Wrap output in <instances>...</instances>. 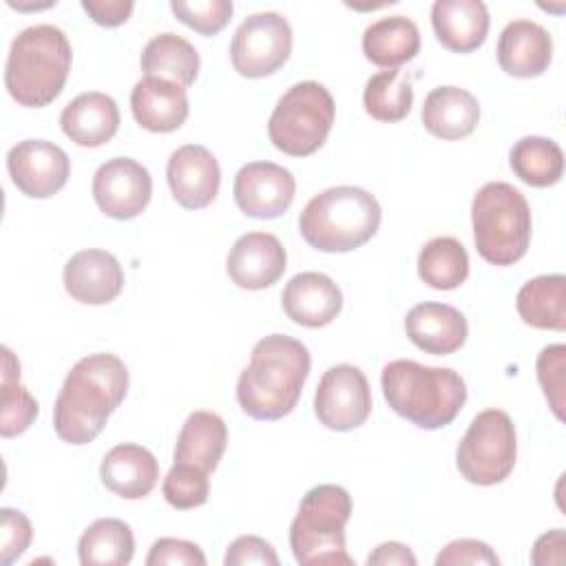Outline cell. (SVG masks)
I'll list each match as a JSON object with an SVG mask.
<instances>
[{"label":"cell","mask_w":566,"mask_h":566,"mask_svg":"<svg viewBox=\"0 0 566 566\" xmlns=\"http://www.w3.org/2000/svg\"><path fill=\"white\" fill-rule=\"evenodd\" d=\"M566 533L564 528H553L548 533H544L542 537H537L533 553H531V562L535 566H548V564H564L566 559Z\"/></svg>","instance_id":"cell-43"},{"label":"cell","mask_w":566,"mask_h":566,"mask_svg":"<svg viewBox=\"0 0 566 566\" xmlns=\"http://www.w3.org/2000/svg\"><path fill=\"white\" fill-rule=\"evenodd\" d=\"M135 553L130 526L117 517L95 520L77 542L82 566H126Z\"/></svg>","instance_id":"cell-30"},{"label":"cell","mask_w":566,"mask_h":566,"mask_svg":"<svg viewBox=\"0 0 566 566\" xmlns=\"http://www.w3.org/2000/svg\"><path fill=\"white\" fill-rule=\"evenodd\" d=\"M7 170L22 195L31 199H46L66 186L71 159L53 142L24 139L7 153Z\"/></svg>","instance_id":"cell-12"},{"label":"cell","mask_w":566,"mask_h":566,"mask_svg":"<svg viewBox=\"0 0 566 566\" xmlns=\"http://www.w3.org/2000/svg\"><path fill=\"white\" fill-rule=\"evenodd\" d=\"M334 115V97L323 84L298 82L281 95L270 115V142L285 155L307 157L325 144Z\"/></svg>","instance_id":"cell-8"},{"label":"cell","mask_w":566,"mask_h":566,"mask_svg":"<svg viewBox=\"0 0 566 566\" xmlns=\"http://www.w3.org/2000/svg\"><path fill=\"white\" fill-rule=\"evenodd\" d=\"M314 413L332 431H352L371 413V391L356 365L329 367L314 394Z\"/></svg>","instance_id":"cell-11"},{"label":"cell","mask_w":566,"mask_h":566,"mask_svg":"<svg viewBox=\"0 0 566 566\" xmlns=\"http://www.w3.org/2000/svg\"><path fill=\"white\" fill-rule=\"evenodd\" d=\"M142 71L146 77H159L179 86H190L199 75L197 49L177 33H159L150 38L142 51Z\"/></svg>","instance_id":"cell-29"},{"label":"cell","mask_w":566,"mask_h":566,"mask_svg":"<svg viewBox=\"0 0 566 566\" xmlns=\"http://www.w3.org/2000/svg\"><path fill=\"white\" fill-rule=\"evenodd\" d=\"M285 268V248L270 232H248L239 237L226 259V272L241 290H265L283 276Z\"/></svg>","instance_id":"cell-16"},{"label":"cell","mask_w":566,"mask_h":566,"mask_svg":"<svg viewBox=\"0 0 566 566\" xmlns=\"http://www.w3.org/2000/svg\"><path fill=\"white\" fill-rule=\"evenodd\" d=\"M60 126L62 133L77 146H104L119 128L117 102L99 91L82 93L64 106L60 115Z\"/></svg>","instance_id":"cell-22"},{"label":"cell","mask_w":566,"mask_h":566,"mask_svg":"<svg viewBox=\"0 0 566 566\" xmlns=\"http://www.w3.org/2000/svg\"><path fill=\"white\" fill-rule=\"evenodd\" d=\"M128 391V369L115 354H88L64 378L53 407V429L69 444H88Z\"/></svg>","instance_id":"cell-1"},{"label":"cell","mask_w":566,"mask_h":566,"mask_svg":"<svg viewBox=\"0 0 566 566\" xmlns=\"http://www.w3.org/2000/svg\"><path fill=\"white\" fill-rule=\"evenodd\" d=\"M473 241L491 265H513L531 243V208L526 197L506 181L484 184L471 203Z\"/></svg>","instance_id":"cell-7"},{"label":"cell","mask_w":566,"mask_h":566,"mask_svg":"<svg viewBox=\"0 0 566 566\" xmlns=\"http://www.w3.org/2000/svg\"><path fill=\"white\" fill-rule=\"evenodd\" d=\"M93 197L106 217L133 219L146 210L153 197L150 172L130 157H113L95 170Z\"/></svg>","instance_id":"cell-13"},{"label":"cell","mask_w":566,"mask_h":566,"mask_svg":"<svg viewBox=\"0 0 566 566\" xmlns=\"http://www.w3.org/2000/svg\"><path fill=\"white\" fill-rule=\"evenodd\" d=\"M71 62V42L62 29L53 24L27 27L11 42L4 86L20 106L42 108L62 93Z\"/></svg>","instance_id":"cell-4"},{"label":"cell","mask_w":566,"mask_h":566,"mask_svg":"<svg viewBox=\"0 0 566 566\" xmlns=\"http://www.w3.org/2000/svg\"><path fill=\"white\" fill-rule=\"evenodd\" d=\"M369 566H416L418 559L409 546L400 542H382L367 557Z\"/></svg>","instance_id":"cell-44"},{"label":"cell","mask_w":566,"mask_h":566,"mask_svg":"<svg viewBox=\"0 0 566 566\" xmlns=\"http://www.w3.org/2000/svg\"><path fill=\"white\" fill-rule=\"evenodd\" d=\"M170 9L179 22L195 29L201 35L219 33L232 18V2L228 0H172Z\"/></svg>","instance_id":"cell-36"},{"label":"cell","mask_w":566,"mask_h":566,"mask_svg":"<svg viewBox=\"0 0 566 566\" xmlns=\"http://www.w3.org/2000/svg\"><path fill=\"white\" fill-rule=\"evenodd\" d=\"M226 444L228 427L223 418L212 411H192L177 436L172 460L199 467L210 473L217 469Z\"/></svg>","instance_id":"cell-26"},{"label":"cell","mask_w":566,"mask_h":566,"mask_svg":"<svg viewBox=\"0 0 566 566\" xmlns=\"http://www.w3.org/2000/svg\"><path fill=\"white\" fill-rule=\"evenodd\" d=\"M511 170L533 188H548L564 175V153L557 142L528 135L515 142L509 155Z\"/></svg>","instance_id":"cell-31"},{"label":"cell","mask_w":566,"mask_h":566,"mask_svg":"<svg viewBox=\"0 0 566 566\" xmlns=\"http://www.w3.org/2000/svg\"><path fill=\"white\" fill-rule=\"evenodd\" d=\"M130 0H82V9L88 13V18L99 27H119L124 24L133 13Z\"/></svg>","instance_id":"cell-42"},{"label":"cell","mask_w":566,"mask_h":566,"mask_svg":"<svg viewBox=\"0 0 566 566\" xmlns=\"http://www.w3.org/2000/svg\"><path fill=\"white\" fill-rule=\"evenodd\" d=\"M161 493L172 509L188 511L208 502L210 480L208 473L192 464L175 462L164 478Z\"/></svg>","instance_id":"cell-34"},{"label":"cell","mask_w":566,"mask_h":566,"mask_svg":"<svg viewBox=\"0 0 566 566\" xmlns=\"http://www.w3.org/2000/svg\"><path fill=\"white\" fill-rule=\"evenodd\" d=\"M99 478L115 495L124 500H142L159 480V462L146 447L124 442L104 455Z\"/></svg>","instance_id":"cell-24"},{"label":"cell","mask_w":566,"mask_h":566,"mask_svg":"<svg viewBox=\"0 0 566 566\" xmlns=\"http://www.w3.org/2000/svg\"><path fill=\"white\" fill-rule=\"evenodd\" d=\"M130 111L142 128L172 133L188 119L190 104L184 86L159 77H144L130 91Z\"/></svg>","instance_id":"cell-21"},{"label":"cell","mask_w":566,"mask_h":566,"mask_svg":"<svg viewBox=\"0 0 566 566\" xmlns=\"http://www.w3.org/2000/svg\"><path fill=\"white\" fill-rule=\"evenodd\" d=\"M292 53V27L274 11L248 15L232 35L230 60L243 77H265L276 73Z\"/></svg>","instance_id":"cell-10"},{"label":"cell","mask_w":566,"mask_h":566,"mask_svg":"<svg viewBox=\"0 0 566 566\" xmlns=\"http://www.w3.org/2000/svg\"><path fill=\"white\" fill-rule=\"evenodd\" d=\"M380 385L387 405L420 429L451 424L467 402V385L449 367L391 360L382 367Z\"/></svg>","instance_id":"cell-3"},{"label":"cell","mask_w":566,"mask_h":566,"mask_svg":"<svg viewBox=\"0 0 566 566\" xmlns=\"http://www.w3.org/2000/svg\"><path fill=\"white\" fill-rule=\"evenodd\" d=\"M206 566V555L203 551L186 539H175V537H159L146 557V566Z\"/></svg>","instance_id":"cell-39"},{"label":"cell","mask_w":566,"mask_h":566,"mask_svg":"<svg viewBox=\"0 0 566 566\" xmlns=\"http://www.w3.org/2000/svg\"><path fill=\"white\" fill-rule=\"evenodd\" d=\"M38 418V400L20 385V378H2L0 436L13 438L24 433Z\"/></svg>","instance_id":"cell-35"},{"label":"cell","mask_w":566,"mask_h":566,"mask_svg":"<svg viewBox=\"0 0 566 566\" xmlns=\"http://www.w3.org/2000/svg\"><path fill=\"white\" fill-rule=\"evenodd\" d=\"M480 122L478 99L460 86H438L422 104L424 128L440 139L469 137Z\"/></svg>","instance_id":"cell-25"},{"label":"cell","mask_w":566,"mask_h":566,"mask_svg":"<svg viewBox=\"0 0 566 566\" xmlns=\"http://www.w3.org/2000/svg\"><path fill=\"white\" fill-rule=\"evenodd\" d=\"M537 380L544 389L548 407L553 413L564 420V385H566V345L555 343L546 345L537 354Z\"/></svg>","instance_id":"cell-37"},{"label":"cell","mask_w":566,"mask_h":566,"mask_svg":"<svg viewBox=\"0 0 566 566\" xmlns=\"http://www.w3.org/2000/svg\"><path fill=\"white\" fill-rule=\"evenodd\" d=\"M294 175L272 161H250L239 168L232 186L239 210L252 219H276L294 201Z\"/></svg>","instance_id":"cell-14"},{"label":"cell","mask_w":566,"mask_h":566,"mask_svg":"<svg viewBox=\"0 0 566 566\" xmlns=\"http://www.w3.org/2000/svg\"><path fill=\"white\" fill-rule=\"evenodd\" d=\"M166 179L175 201L181 208L201 210L217 199L221 170L219 161L206 146L186 144L170 155Z\"/></svg>","instance_id":"cell-15"},{"label":"cell","mask_w":566,"mask_h":566,"mask_svg":"<svg viewBox=\"0 0 566 566\" xmlns=\"http://www.w3.org/2000/svg\"><path fill=\"white\" fill-rule=\"evenodd\" d=\"M420 51V31L407 15H387L371 22L363 33L365 57L385 69H396Z\"/></svg>","instance_id":"cell-27"},{"label":"cell","mask_w":566,"mask_h":566,"mask_svg":"<svg viewBox=\"0 0 566 566\" xmlns=\"http://www.w3.org/2000/svg\"><path fill=\"white\" fill-rule=\"evenodd\" d=\"M307 347L285 334H270L252 347L237 380L239 407L254 420H279L296 407L310 374Z\"/></svg>","instance_id":"cell-2"},{"label":"cell","mask_w":566,"mask_h":566,"mask_svg":"<svg viewBox=\"0 0 566 566\" xmlns=\"http://www.w3.org/2000/svg\"><path fill=\"white\" fill-rule=\"evenodd\" d=\"M413 104V88L407 71L387 69L371 75L363 91V106L367 115L378 122H400L409 115Z\"/></svg>","instance_id":"cell-33"},{"label":"cell","mask_w":566,"mask_h":566,"mask_svg":"<svg viewBox=\"0 0 566 566\" xmlns=\"http://www.w3.org/2000/svg\"><path fill=\"white\" fill-rule=\"evenodd\" d=\"M405 332L418 349L433 356H447L464 345L469 325L460 310L447 303L427 301L407 312Z\"/></svg>","instance_id":"cell-19"},{"label":"cell","mask_w":566,"mask_h":566,"mask_svg":"<svg viewBox=\"0 0 566 566\" xmlns=\"http://www.w3.org/2000/svg\"><path fill=\"white\" fill-rule=\"evenodd\" d=\"M517 458V433L511 416L502 409L480 411L455 449L460 475L478 486L504 482Z\"/></svg>","instance_id":"cell-9"},{"label":"cell","mask_w":566,"mask_h":566,"mask_svg":"<svg viewBox=\"0 0 566 566\" xmlns=\"http://www.w3.org/2000/svg\"><path fill=\"white\" fill-rule=\"evenodd\" d=\"M352 517V497L338 484L312 486L290 524V548L303 566H354L345 548V524Z\"/></svg>","instance_id":"cell-6"},{"label":"cell","mask_w":566,"mask_h":566,"mask_svg":"<svg viewBox=\"0 0 566 566\" xmlns=\"http://www.w3.org/2000/svg\"><path fill=\"white\" fill-rule=\"evenodd\" d=\"M553 60L551 33L533 20L509 22L497 40V62L506 75L537 77Z\"/></svg>","instance_id":"cell-20"},{"label":"cell","mask_w":566,"mask_h":566,"mask_svg":"<svg viewBox=\"0 0 566 566\" xmlns=\"http://www.w3.org/2000/svg\"><path fill=\"white\" fill-rule=\"evenodd\" d=\"M283 312L303 327L329 325L343 307L340 287L323 272H301L292 276L281 294Z\"/></svg>","instance_id":"cell-18"},{"label":"cell","mask_w":566,"mask_h":566,"mask_svg":"<svg viewBox=\"0 0 566 566\" xmlns=\"http://www.w3.org/2000/svg\"><path fill=\"white\" fill-rule=\"evenodd\" d=\"M489 9L482 0H436L431 24L438 42L453 53L480 49L489 33Z\"/></svg>","instance_id":"cell-23"},{"label":"cell","mask_w":566,"mask_h":566,"mask_svg":"<svg viewBox=\"0 0 566 566\" xmlns=\"http://www.w3.org/2000/svg\"><path fill=\"white\" fill-rule=\"evenodd\" d=\"M520 318L537 329H566V276L542 274L526 281L515 298Z\"/></svg>","instance_id":"cell-28"},{"label":"cell","mask_w":566,"mask_h":566,"mask_svg":"<svg viewBox=\"0 0 566 566\" xmlns=\"http://www.w3.org/2000/svg\"><path fill=\"white\" fill-rule=\"evenodd\" d=\"M418 274L433 290H455L469 276V254L458 239L436 237L418 254Z\"/></svg>","instance_id":"cell-32"},{"label":"cell","mask_w":566,"mask_h":566,"mask_svg":"<svg viewBox=\"0 0 566 566\" xmlns=\"http://www.w3.org/2000/svg\"><path fill=\"white\" fill-rule=\"evenodd\" d=\"M378 199L358 186H336L312 197L298 217V232L321 252H352L380 226Z\"/></svg>","instance_id":"cell-5"},{"label":"cell","mask_w":566,"mask_h":566,"mask_svg":"<svg viewBox=\"0 0 566 566\" xmlns=\"http://www.w3.org/2000/svg\"><path fill=\"white\" fill-rule=\"evenodd\" d=\"M122 287L124 270L106 250H80L64 265V290L77 303L106 305L119 296Z\"/></svg>","instance_id":"cell-17"},{"label":"cell","mask_w":566,"mask_h":566,"mask_svg":"<svg viewBox=\"0 0 566 566\" xmlns=\"http://www.w3.org/2000/svg\"><path fill=\"white\" fill-rule=\"evenodd\" d=\"M33 526L29 517L15 509H0V564L9 566L31 544Z\"/></svg>","instance_id":"cell-38"},{"label":"cell","mask_w":566,"mask_h":566,"mask_svg":"<svg viewBox=\"0 0 566 566\" xmlns=\"http://www.w3.org/2000/svg\"><path fill=\"white\" fill-rule=\"evenodd\" d=\"M497 566L500 557L493 548L480 539H455L447 544L438 557L436 566Z\"/></svg>","instance_id":"cell-40"},{"label":"cell","mask_w":566,"mask_h":566,"mask_svg":"<svg viewBox=\"0 0 566 566\" xmlns=\"http://www.w3.org/2000/svg\"><path fill=\"white\" fill-rule=\"evenodd\" d=\"M226 566H243V564H263V566H279V555L270 542L256 535H241L237 537L223 557Z\"/></svg>","instance_id":"cell-41"}]
</instances>
